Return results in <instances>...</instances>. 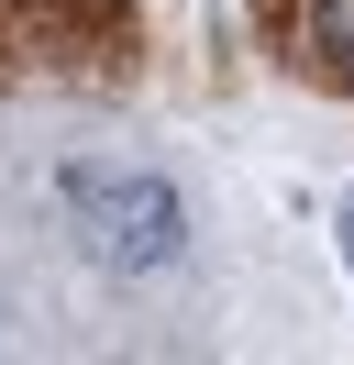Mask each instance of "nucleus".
Wrapping results in <instances>:
<instances>
[{"instance_id":"1","label":"nucleus","mask_w":354,"mask_h":365,"mask_svg":"<svg viewBox=\"0 0 354 365\" xmlns=\"http://www.w3.org/2000/svg\"><path fill=\"white\" fill-rule=\"evenodd\" d=\"M66 210H78V232H88V255H111V266H166L177 244H188V210H177V188L166 178H133V166H66Z\"/></svg>"},{"instance_id":"2","label":"nucleus","mask_w":354,"mask_h":365,"mask_svg":"<svg viewBox=\"0 0 354 365\" xmlns=\"http://www.w3.org/2000/svg\"><path fill=\"white\" fill-rule=\"evenodd\" d=\"M321 45H332V56L354 67V0H321Z\"/></svg>"},{"instance_id":"3","label":"nucleus","mask_w":354,"mask_h":365,"mask_svg":"<svg viewBox=\"0 0 354 365\" xmlns=\"http://www.w3.org/2000/svg\"><path fill=\"white\" fill-rule=\"evenodd\" d=\"M343 266H354V200H343Z\"/></svg>"}]
</instances>
